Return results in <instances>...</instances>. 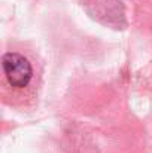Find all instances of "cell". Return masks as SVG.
<instances>
[{
	"label": "cell",
	"instance_id": "1",
	"mask_svg": "<svg viewBox=\"0 0 152 153\" xmlns=\"http://www.w3.org/2000/svg\"><path fill=\"white\" fill-rule=\"evenodd\" d=\"M3 73L12 88L24 89L33 79V67L30 61L18 52H6L1 56Z\"/></svg>",
	"mask_w": 152,
	"mask_h": 153
}]
</instances>
